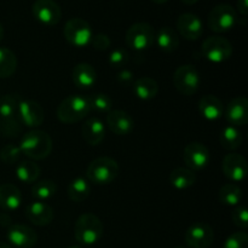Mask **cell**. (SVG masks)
<instances>
[{"label": "cell", "instance_id": "cell-1", "mask_svg": "<svg viewBox=\"0 0 248 248\" xmlns=\"http://www.w3.org/2000/svg\"><path fill=\"white\" fill-rule=\"evenodd\" d=\"M52 138L47 132L41 130H31L22 136L19 149L22 154L31 160L46 159L52 152Z\"/></svg>", "mask_w": 248, "mask_h": 248}, {"label": "cell", "instance_id": "cell-2", "mask_svg": "<svg viewBox=\"0 0 248 248\" xmlns=\"http://www.w3.org/2000/svg\"><path fill=\"white\" fill-rule=\"evenodd\" d=\"M19 101L21 99L16 94H4L0 97V128L5 137L15 138L21 133L23 125L18 115Z\"/></svg>", "mask_w": 248, "mask_h": 248}, {"label": "cell", "instance_id": "cell-3", "mask_svg": "<svg viewBox=\"0 0 248 248\" xmlns=\"http://www.w3.org/2000/svg\"><path fill=\"white\" fill-rule=\"evenodd\" d=\"M91 111L89 97L81 94H70L65 97L57 107V118L63 124H75L84 120Z\"/></svg>", "mask_w": 248, "mask_h": 248}, {"label": "cell", "instance_id": "cell-4", "mask_svg": "<svg viewBox=\"0 0 248 248\" xmlns=\"http://www.w3.org/2000/svg\"><path fill=\"white\" fill-rule=\"evenodd\" d=\"M103 224L93 213H84L75 222L74 236L80 245L92 246L103 236Z\"/></svg>", "mask_w": 248, "mask_h": 248}, {"label": "cell", "instance_id": "cell-5", "mask_svg": "<svg viewBox=\"0 0 248 248\" xmlns=\"http://www.w3.org/2000/svg\"><path fill=\"white\" fill-rule=\"evenodd\" d=\"M119 164L109 156L92 160L86 169V179L94 186H107L113 183L119 176Z\"/></svg>", "mask_w": 248, "mask_h": 248}, {"label": "cell", "instance_id": "cell-6", "mask_svg": "<svg viewBox=\"0 0 248 248\" xmlns=\"http://www.w3.org/2000/svg\"><path fill=\"white\" fill-rule=\"evenodd\" d=\"M63 35L72 46L85 47L91 44L93 33H92V28L89 22L75 17L67 21L63 28Z\"/></svg>", "mask_w": 248, "mask_h": 248}, {"label": "cell", "instance_id": "cell-7", "mask_svg": "<svg viewBox=\"0 0 248 248\" xmlns=\"http://www.w3.org/2000/svg\"><path fill=\"white\" fill-rule=\"evenodd\" d=\"M155 31L147 22H137L126 31L125 40L128 47L136 51H144L155 43Z\"/></svg>", "mask_w": 248, "mask_h": 248}, {"label": "cell", "instance_id": "cell-8", "mask_svg": "<svg viewBox=\"0 0 248 248\" xmlns=\"http://www.w3.org/2000/svg\"><path fill=\"white\" fill-rule=\"evenodd\" d=\"M173 84L179 93L184 96H193L200 87V73L193 64L181 65L173 74Z\"/></svg>", "mask_w": 248, "mask_h": 248}, {"label": "cell", "instance_id": "cell-9", "mask_svg": "<svg viewBox=\"0 0 248 248\" xmlns=\"http://www.w3.org/2000/svg\"><path fill=\"white\" fill-rule=\"evenodd\" d=\"M208 27L215 33H225L237 23V12L228 4H219L208 14Z\"/></svg>", "mask_w": 248, "mask_h": 248}, {"label": "cell", "instance_id": "cell-10", "mask_svg": "<svg viewBox=\"0 0 248 248\" xmlns=\"http://www.w3.org/2000/svg\"><path fill=\"white\" fill-rule=\"evenodd\" d=\"M203 57L212 63H222L229 60L232 55V45L228 39L219 35H213L202 43Z\"/></svg>", "mask_w": 248, "mask_h": 248}, {"label": "cell", "instance_id": "cell-11", "mask_svg": "<svg viewBox=\"0 0 248 248\" xmlns=\"http://www.w3.org/2000/svg\"><path fill=\"white\" fill-rule=\"evenodd\" d=\"M184 239L190 248H210L215 241V232L207 223H194L186 229Z\"/></svg>", "mask_w": 248, "mask_h": 248}, {"label": "cell", "instance_id": "cell-12", "mask_svg": "<svg viewBox=\"0 0 248 248\" xmlns=\"http://www.w3.org/2000/svg\"><path fill=\"white\" fill-rule=\"evenodd\" d=\"M31 14L44 26H56L62 17L60 5L55 0H35L31 5Z\"/></svg>", "mask_w": 248, "mask_h": 248}, {"label": "cell", "instance_id": "cell-13", "mask_svg": "<svg viewBox=\"0 0 248 248\" xmlns=\"http://www.w3.org/2000/svg\"><path fill=\"white\" fill-rule=\"evenodd\" d=\"M183 160L189 170L199 171V170L205 169L210 162V150L202 143L191 142L184 148Z\"/></svg>", "mask_w": 248, "mask_h": 248}, {"label": "cell", "instance_id": "cell-14", "mask_svg": "<svg viewBox=\"0 0 248 248\" xmlns=\"http://www.w3.org/2000/svg\"><path fill=\"white\" fill-rule=\"evenodd\" d=\"M18 115L22 125L34 128V130L43 125L44 119H45L43 107L33 99H21L19 101Z\"/></svg>", "mask_w": 248, "mask_h": 248}, {"label": "cell", "instance_id": "cell-15", "mask_svg": "<svg viewBox=\"0 0 248 248\" xmlns=\"http://www.w3.org/2000/svg\"><path fill=\"white\" fill-rule=\"evenodd\" d=\"M222 170L224 176L232 183H240L245 181L248 172L247 161L242 155L230 153L225 155L222 162Z\"/></svg>", "mask_w": 248, "mask_h": 248}, {"label": "cell", "instance_id": "cell-16", "mask_svg": "<svg viewBox=\"0 0 248 248\" xmlns=\"http://www.w3.org/2000/svg\"><path fill=\"white\" fill-rule=\"evenodd\" d=\"M7 240L12 246L17 248H31L38 242V235L31 228L24 224L10 225L6 232Z\"/></svg>", "mask_w": 248, "mask_h": 248}, {"label": "cell", "instance_id": "cell-17", "mask_svg": "<svg viewBox=\"0 0 248 248\" xmlns=\"http://www.w3.org/2000/svg\"><path fill=\"white\" fill-rule=\"evenodd\" d=\"M177 31L186 40H198L203 33L202 21L191 12L182 14L177 19Z\"/></svg>", "mask_w": 248, "mask_h": 248}, {"label": "cell", "instance_id": "cell-18", "mask_svg": "<svg viewBox=\"0 0 248 248\" xmlns=\"http://www.w3.org/2000/svg\"><path fill=\"white\" fill-rule=\"evenodd\" d=\"M107 125H108L109 130L116 136H126L131 133L135 127V121H133L132 116L125 110H120V109H111L108 114H107Z\"/></svg>", "mask_w": 248, "mask_h": 248}, {"label": "cell", "instance_id": "cell-19", "mask_svg": "<svg viewBox=\"0 0 248 248\" xmlns=\"http://www.w3.org/2000/svg\"><path fill=\"white\" fill-rule=\"evenodd\" d=\"M225 119L232 126L239 127L248 123V101L246 97H235L228 103Z\"/></svg>", "mask_w": 248, "mask_h": 248}, {"label": "cell", "instance_id": "cell-20", "mask_svg": "<svg viewBox=\"0 0 248 248\" xmlns=\"http://www.w3.org/2000/svg\"><path fill=\"white\" fill-rule=\"evenodd\" d=\"M26 217L36 227H46L51 224L55 213L51 206L43 201H33L26 207Z\"/></svg>", "mask_w": 248, "mask_h": 248}, {"label": "cell", "instance_id": "cell-21", "mask_svg": "<svg viewBox=\"0 0 248 248\" xmlns=\"http://www.w3.org/2000/svg\"><path fill=\"white\" fill-rule=\"evenodd\" d=\"M22 203V193L15 184L4 183L0 186V208L5 212L18 210Z\"/></svg>", "mask_w": 248, "mask_h": 248}, {"label": "cell", "instance_id": "cell-22", "mask_svg": "<svg viewBox=\"0 0 248 248\" xmlns=\"http://www.w3.org/2000/svg\"><path fill=\"white\" fill-rule=\"evenodd\" d=\"M199 111L206 120L216 121L223 116L224 106L215 94H206L199 101Z\"/></svg>", "mask_w": 248, "mask_h": 248}, {"label": "cell", "instance_id": "cell-23", "mask_svg": "<svg viewBox=\"0 0 248 248\" xmlns=\"http://www.w3.org/2000/svg\"><path fill=\"white\" fill-rule=\"evenodd\" d=\"M82 137L90 145L101 144L106 136V126L98 118H90L82 125Z\"/></svg>", "mask_w": 248, "mask_h": 248}, {"label": "cell", "instance_id": "cell-24", "mask_svg": "<svg viewBox=\"0 0 248 248\" xmlns=\"http://www.w3.org/2000/svg\"><path fill=\"white\" fill-rule=\"evenodd\" d=\"M72 79L75 86L79 89H90L96 82V69L89 63H79L73 69Z\"/></svg>", "mask_w": 248, "mask_h": 248}, {"label": "cell", "instance_id": "cell-25", "mask_svg": "<svg viewBox=\"0 0 248 248\" xmlns=\"http://www.w3.org/2000/svg\"><path fill=\"white\" fill-rule=\"evenodd\" d=\"M155 41L160 50L166 53L174 52L179 46V35L171 27H162L155 34Z\"/></svg>", "mask_w": 248, "mask_h": 248}, {"label": "cell", "instance_id": "cell-26", "mask_svg": "<svg viewBox=\"0 0 248 248\" xmlns=\"http://www.w3.org/2000/svg\"><path fill=\"white\" fill-rule=\"evenodd\" d=\"M132 90L137 98L142 99V101H150L156 97L157 92H159V85L153 78L142 77L135 80Z\"/></svg>", "mask_w": 248, "mask_h": 248}, {"label": "cell", "instance_id": "cell-27", "mask_svg": "<svg viewBox=\"0 0 248 248\" xmlns=\"http://www.w3.org/2000/svg\"><path fill=\"white\" fill-rule=\"evenodd\" d=\"M169 181L174 189L186 190L195 184L196 176L188 167H177L170 173Z\"/></svg>", "mask_w": 248, "mask_h": 248}, {"label": "cell", "instance_id": "cell-28", "mask_svg": "<svg viewBox=\"0 0 248 248\" xmlns=\"http://www.w3.org/2000/svg\"><path fill=\"white\" fill-rule=\"evenodd\" d=\"M67 194L68 198L74 202H82L91 194V183L84 177H77L68 186Z\"/></svg>", "mask_w": 248, "mask_h": 248}, {"label": "cell", "instance_id": "cell-29", "mask_svg": "<svg viewBox=\"0 0 248 248\" xmlns=\"http://www.w3.org/2000/svg\"><path fill=\"white\" fill-rule=\"evenodd\" d=\"M241 199L242 189L240 188L236 183L224 184V186L219 189V193H218V200H219V202L224 206L235 207V206L240 205Z\"/></svg>", "mask_w": 248, "mask_h": 248}, {"label": "cell", "instance_id": "cell-30", "mask_svg": "<svg viewBox=\"0 0 248 248\" xmlns=\"http://www.w3.org/2000/svg\"><path fill=\"white\" fill-rule=\"evenodd\" d=\"M40 174V167L33 161H21L16 166V177L22 183H35V182H38Z\"/></svg>", "mask_w": 248, "mask_h": 248}, {"label": "cell", "instance_id": "cell-31", "mask_svg": "<svg viewBox=\"0 0 248 248\" xmlns=\"http://www.w3.org/2000/svg\"><path fill=\"white\" fill-rule=\"evenodd\" d=\"M57 193V184L51 179H44V181L35 182L31 186V196L35 199V201H45L50 200L51 198Z\"/></svg>", "mask_w": 248, "mask_h": 248}, {"label": "cell", "instance_id": "cell-32", "mask_svg": "<svg viewBox=\"0 0 248 248\" xmlns=\"http://www.w3.org/2000/svg\"><path fill=\"white\" fill-rule=\"evenodd\" d=\"M242 140V132L235 126H227L220 133V144L224 149L227 150H236L241 147Z\"/></svg>", "mask_w": 248, "mask_h": 248}, {"label": "cell", "instance_id": "cell-33", "mask_svg": "<svg viewBox=\"0 0 248 248\" xmlns=\"http://www.w3.org/2000/svg\"><path fill=\"white\" fill-rule=\"evenodd\" d=\"M17 69V57L10 48L0 47V79L14 75Z\"/></svg>", "mask_w": 248, "mask_h": 248}, {"label": "cell", "instance_id": "cell-34", "mask_svg": "<svg viewBox=\"0 0 248 248\" xmlns=\"http://www.w3.org/2000/svg\"><path fill=\"white\" fill-rule=\"evenodd\" d=\"M91 110L108 114L113 108V99L106 93H96L89 98Z\"/></svg>", "mask_w": 248, "mask_h": 248}, {"label": "cell", "instance_id": "cell-35", "mask_svg": "<svg viewBox=\"0 0 248 248\" xmlns=\"http://www.w3.org/2000/svg\"><path fill=\"white\" fill-rule=\"evenodd\" d=\"M22 156V152L19 149V145L16 144H6L0 150V159L2 162L7 165H14L19 161Z\"/></svg>", "mask_w": 248, "mask_h": 248}, {"label": "cell", "instance_id": "cell-36", "mask_svg": "<svg viewBox=\"0 0 248 248\" xmlns=\"http://www.w3.org/2000/svg\"><path fill=\"white\" fill-rule=\"evenodd\" d=\"M130 61V55L124 48H115L109 53L108 62L113 68H124Z\"/></svg>", "mask_w": 248, "mask_h": 248}, {"label": "cell", "instance_id": "cell-37", "mask_svg": "<svg viewBox=\"0 0 248 248\" xmlns=\"http://www.w3.org/2000/svg\"><path fill=\"white\" fill-rule=\"evenodd\" d=\"M223 248H248V235L245 232H236L230 235Z\"/></svg>", "mask_w": 248, "mask_h": 248}, {"label": "cell", "instance_id": "cell-38", "mask_svg": "<svg viewBox=\"0 0 248 248\" xmlns=\"http://www.w3.org/2000/svg\"><path fill=\"white\" fill-rule=\"evenodd\" d=\"M232 219L236 227L241 229L248 228V211L244 205H237L232 212Z\"/></svg>", "mask_w": 248, "mask_h": 248}, {"label": "cell", "instance_id": "cell-39", "mask_svg": "<svg viewBox=\"0 0 248 248\" xmlns=\"http://www.w3.org/2000/svg\"><path fill=\"white\" fill-rule=\"evenodd\" d=\"M110 44L111 41L107 34L99 33L92 36L91 45L93 46V48L96 51H107L109 47H110Z\"/></svg>", "mask_w": 248, "mask_h": 248}, {"label": "cell", "instance_id": "cell-40", "mask_svg": "<svg viewBox=\"0 0 248 248\" xmlns=\"http://www.w3.org/2000/svg\"><path fill=\"white\" fill-rule=\"evenodd\" d=\"M118 79L119 84L125 85V86H128V85H133L135 82V78H133V73L128 69H123L118 73Z\"/></svg>", "mask_w": 248, "mask_h": 248}, {"label": "cell", "instance_id": "cell-41", "mask_svg": "<svg viewBox=\"0 0 248 248\" xmlns=\"http://www.w3.org/2000/svg\"><path fill=\"white\" fill-rule=\"evenodd\" d=\"M237 10L244 17L248 14V0H237Z\"/></svg>", "mask_w": 248, "mask_h": 248}, {"label": "cell", "instance_id": "cell-42", "mask_svg": "<svg viewBox=\"0 0 248 248\" xmlns=\"http://www.w3.org/2000/svg\"><path fill=\"white\" fill-rule=\"evenodd\" d=\"M0 224L4 225V227H10V225H12L11 218L6 213H2V215H0Z\"/></svg>", "mask_w": 248, "mask_h": 248}, {"label": "cell", "instance_id": "cell-43", "mask_svg": "<svg viewBox=\"0 0 248 248\" xmlns=\"http://www.w3.org/2000/svg\"><path fill=\"white\" fill-rule=\"evenodd\" d=\"M181 1L186 5H194V4H196L199 0H181Z\"/></svg>", "mask_w": 248, "mask_h": 248}, {"label": "cell", "instance_id": "cell-44", "mask_svg": "<svg viewBox=\"0 0 248 248\" xmlns=\"http://www.w3.org/2000/svg\"><path fill=\"white\" fill-rule=\"evenodd\" d=\"M4 27H2V24L0 23V43L2 41V39H4Z\"/></svg>", "mask_w": 248, "mask_h": 248}, {"label": "cell", "instance_id": "cell-45", "mask_svg": "<svg viewBox=\"0 0 248 248\" xmlns=\"http://www.w3.org/2000/svg\"><path fill=\"white\" fill-rule=\"evenodd\" d=\"M0 248H12V247L10 246V245L7 244V242H2V241H0Z\"/></svg>", "mask_w": 248, "mask_h": 248}, {"label": "cell", "instance_id": "cell-46", "mask_svg": "<svg viewBox=\"0 0 248 248\" xmlns=\"http://www.w3.org/2000/svg\"><path fill=\"white\" fill-rule=\"evenodd\" d=\"M153 2H155V4H165V2H167L169 0H152Z\"/></svg>", "mask_w": 248, "mask_h": 248}, {"label": "cell", "instance_id": "cell-47", "mask_svg": "<svg viewBox=\"0 0 248 248\" xmlns=\"http://www.w3.org/2000/svg\"><path fill=\"white\" fill-rule=\"evenodd\" d=\"M69 248H82V247H80V246H70Z\"/></svg>", "mask_w": 248, "mask_h": 248}, {"label": "cell", "instance_id": "cell-48", "mask_svg": "<svg viewBox=\"0 0 248 248\" xmlns=\"http://www.w3.org/2000/svg\"><path fill=\"white\" fill-rule=\"evenodd\" d=\"M174 248H186V247H184V246H176Z\"/></svg>", "mask_w": 248, "mask_h": 248}]
</instances>
